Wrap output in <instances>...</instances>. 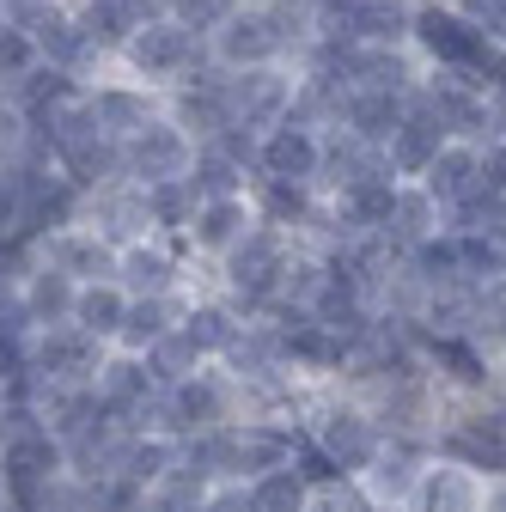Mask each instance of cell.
I'll use <instances>...</instances> for the list:
<instances>
[{
	"instance_id": "cell-1",
	"label": "cell",
	"mask_w": 506,
	"mask_h": 512,
	"mask_svg": "<svg viewBox=\"0 0 506 512\" xmlns=\"http://www.w3.org/2000/svg\"><path fill=\"white\" fill-rule=\"evenodd\" d=\"M287 263H293V232H287V226H269V220H250V226L238 232V244L220 250L226 305H232L238 317H269Z\"/></svg>"
},
{
	"instance_id": "cell-2",
	"label": "cell",
	"mask_w": 506,
	"mask_h": 512,
	"mask_svg": "<svg viewBox=\"0 0 506 512\" xmlns=\"http://www.w3.org/2000/svg\"><path fill=\"white\" fill-rule=\"evenodd\" d=\"M202 61H208V37H196L171 13H159V19H147V25H135L129 37H122V49L110 55V68H122L129 80H141V86H153L165 98L183 74H196Z\"/></svg>"
},
{
	"instance_id": "cell-3",
	"label": "cell",
	"mask_w": 506,
	"mask_h": 512,
	"mask_svg": "<svg viewBox=\"0 0 506 512\" xmlns=\"http://www.w3.org/2000/svg\"><path fill=\"white\" fill-rule=\"evenodd\" d=\"M208 61H214V68H226V74H238V68H263V61H287L269 7H257V0H238V7L208 31Z\"/></svg>"
},
{
	"instance_id": "cell-4",
	"label": "cell",
	"mask_w": 506,
	"mask_h": 512,
	"mask_svg": "<svg viewBox=\"0 0 506 512\" xmlns=\"http://www.w3.org/2000/svg\"><path fill=\"white\" fill-rule=\"evenodd\" d=\"M189 165H196V141L183 135V128L165 116H147L129 141H122V171H129L135 183H165V177H189Z\"/></svg>"
},
{
	"instance_id": "cell-5",
	"label": "cell",
	"mask_w": 506,
	"mask_h": 512,
	"mask_svg": "<svg viewBox=\"0 0 506 512\" xmlns=\"http://www.w3.org/2000/svg\"><path fill=\"white\" fill-rule=\"evenodd\" d=\"M165 403H171V439L202 433V427H226V421H238V378L196 366L189 378L165 384Z\"/></svg>"
},
{
	"instance_id": "cell-6",
	"label": "cell",
	"mask_w": 506,
	"mask_h": 512,
	"mask_svg": "<svg viewBox=\"0 0 506 512\" xmlns=\"http://www.w3.org/2000/svg\"><path fill=\"white\" fill-rule=\"evenodd\" d=\"M80 220H86L98 238H110L116 250H122V244H135V238H153L147 183H135V177H110V183L86 189V208H80Z\"/></svg>"
},
{
	"instance_id": "cell-7",
	"label": "cell",
	"mask_w": 506,
	"mask_h": 512,
	"mask_svg": "<svg viewBox=\"0 0 506 512\" xmlns=\"http://www.w3.org/2000/svg\"><path fill=\"white\" fill-rule=\"evenodd\" d=\"M293 80H299L293 61H263V68L226 74L232 122H244V128H275V122L287 116V104H293Z\"/></svg>"
},
{
	"instance_id": "cell-8",
	"label": "cell",
	"mask_w": 506,
	"mask_h": 512,
	"mask_svg": "<svg viewBox=\"0 0 506 512\" xmlns=\"http://www.w3.org/2000/svg\"><path fill=\"white\" fill-rule=\"evenodd\" d=\"M104 354H110V342L86 336L74 317H68V324H43L37 342H31V366H37L49 384H92L98 366H104Z\"/></svg>"
},
{
	"instance_id": "cell-9",
	"label": "cell",
	"mask_w": 506,
	"mask_h": 512,
	"mask_svg": "<svg viewBox=\"0 0 506 512\" xmlns=\"http://www.w3.org/2000/svg\"><path fill=\"white\" fill-rule=\"evenodd\" d=\"M86 110L98 116V128H104L110 141H129L147 116H159V92L141 86V80H129L122 68H98L86 80Z\"/></svg>"
},
{
	"instance_id": "cell-10",
	"label": "cell",
	"mask_w": 506,
	"mask_h": 512,
	"mask_svg": "<svg viewBox=\"0 0 506 512\" xmlns=\"http://www.w3.org/2000/svg\"><path fill=\"white\" fill-rule=\"evenodd\" d=\"M189 244L183 238H135V244H122L116 250V281L122 293H177L183 275H189Z\"/></svg>"
},
{
	"instance_id": "cell-11",
	"label": "cell",
	"mask_w": 506,
	"mask_h": 512,
	"mask_svg": "<svg viewBox=\"0 0 506 512\" xmlns=\"http://www.w3.org/2000/svg\"><path fill=\"white\" fill-rule=\"evenodd\" d=\"M311 439L324 445V458H330L342 476H360V470L378 458V445H385V427H378L366 409H348V403H336V409H324V415H318Z\"/></svg>"
},
{
	"instance_id": "cell-12",
	"label": "cell",
	"mask_w": 506,
	"mask_h": 512,
	"mask_svg": "<svg viewBox=\"0 0 506 512\" xmlns=\"http://www.w3.org/2000/svg\"><path fill=\"white\" fill-rule=\"evenodd\" d=\"M250 208L269 226L287 232H318L324 226V189L318 183H293V177H250Z\"/></svg>"
},
{
	"instance_id": "cell-13",
	"label": "cell",
	"mask_w": 506,
	"mask_h": 512,
	"mask_svg": "<svg viewBox=\"0 0 506 512\" xmlns=\"http://www.w3.org/2000/svg\"><path fill=\"white\" fill-rule=\"evenodd\" d=\"M43 263H55L61 275H74L80 287L86 281H116V244L98 238L86 220H74V226H61V232L43 238Z\"/></svg>"
},
{
	"instance_id": "cell-14",
	"label": "cell",
	"mask_w": 506,
	"mask_h": 512,
	"mask_svg": "<svg viewBox=\"0 0 506 512\" xmlns=\"http://www.w3.org/2000/svg\"><path fill=\"white\" fill-rule=\"evenodd\" d=\"M318 159H324V135H318V128H305V122H275V128H263L257 177L318 183Z\"/></svg>"
},
{
	"instance_id": "cell-15",
	"label": "cell",
	"mask_w": 506,
	"mask_h": 512,
	"mask_svg": "<svg viewBox=\"0 0 506 512\" xmlns=\"http://www.w3.org/2000/svg\"><path fill=\"white\" fill-rule=\"evenodd\" d=\"M92 391H98V403L122 421V415H135L153 391H165V384L153 378V366H147V354H129V348H110L104 354V366H98V378H92Z\"/></svg>"
},
{
	"instance_id": "cell-16",
	"label": "cell",
	"mask_w": 506,
	"mask_h": 512,
	"mask_svg": "<svg viewBox=\"0 0 506 512\" xmlns=\"http://www.w3.org/2000/svg\"><path fill=\"white\" fill-rule=\"evenodd\" d=\"M415 183L439 202V214L458 208V202H470L476 189H488V183H482V147H470V141H446V147L433 153V165H427Z\"/></svg>"
},
{
	"instance_id": "cell-17",
	"label": "cell",
	"mask_w": 506,
	"mask_h": 512,
	"mask_svg": "<svg viewBox=\"0 0 506 512\" xmlns=\"http://www.w3.org/2000/svg\"><path fill=\"white\" fill-rule=\"evenodd\" d=\"M409 512H482V476L464 470V464H427L403 500Z\"/></svg>"
},
{
	"instance_id": "cell-18",
	"label": "cell",
	"mask_w": 506,
	"mask_h": 512,
	"mask_svg": "<svg viewBox=\"0 0 506 512\" xmlns=\"http://www.w3.org/2000/svg\"><path fill=\"white\" fill-rule=\"evenodd\" d=\"M439 147H446V128H439L427 110H409V98H403V122L385 135V159H391L397 183H415V177L433 165Z\"/></svg>"
},
{
	"instance_id": "cell-19",
	"label": "cell",
	"mask_w": 506,
	"mask_h": 512,
	"mask_svg": "<svg viewBox=\"0 0 506 512\" xmlns=\"http://www.w3.org/2000/svg\"><path fill=\"white\" fill-rule=\"evenodd\" d=\"M257 220V208H250V196H208L196 208V220H189L183 244L196 250V256H220L226 244H238V232Z\"/></svg>"
},
{
	"instance_id": "cell-20",
	"label": "cell",
	"mask_w": 506,
	"mask_h": 512,
	"mask_svg": "<svg viewBox=\"0 0 506 512\" xmlns=\"http://www.w3.org/2000/svg\"><path fill=\"white\" fill-rule=\"evenodd\" d=\"M183 317V299L177 293H129V311H122V330L110 348H129V354H147L171 324Z\"/></svg>"
},
{
	"instance_id": "cell-21",
	"label": "cell",
	"mask_w": 506,
	"mask_h": 512,
	"mask_svg": "<svg viewBox=\"0 0 506 512\" xmlns=\"http://www.w3.org/2000/svg\"><path fill=\"white\" fill-rule=\"evenodd\" d=\"M74 293H80V281L61 275L55 263H43V256H37V269L19 281V305L31 311L37 330H43V324H68V317H74Z\"/></svg>"
},
{
	"instance_id": "cell-22",
	"label": "cell",
	"mask_w": 506,
	"mask_h": 512,
	"mask_svg": "<svg viewBox=\"0 0 506 512\" xmlns=\"http://www.w3.org/2000/svg\"><path fill=\"white\" fill-rule=\"evenodd\" d=\"M354 43H409L415 31V0H354L348 13H336Z\"/></svg>"
},
{
	"instance_id": "cell-23",
	"label": "cell",
	"mask_w": 506,
	"mask_h": 512,
	"mask_svg": "<svg viewBox=\"0 0 506 512\" xmlns=\"http://www.w3.org/2000/svg\"><path fill=\"white\" fill-rule=\"evenodd\" d=\"M403 98L409 92H372V86H354L348 98H342V128L348 135H360V141H372V147H385V135L403 122Z\"/></svg>"
},
{
	"instance_id": "cell-24",
	"label": "cell",
	"mask_w": 506,
	"mask_h": 512,
	"mask_svg": "<svg viewBox=\"0 0 506 512\" xmlns=\"http://www.w3.org/2000/svg\"><path fill=\"white\" fill-rule=\"evenodd\" d=\"M439 226H446V214H439V202L427 196L421 183H397V202H391V220H385V232H391V244H421V238H433Z\"/></svg>"
},
{
	"instance_id": "cell-25",
	"label": "cell",
	"mask_w": 506,
	"mask_h": 512,
	"mask_svg": "<svg viewBox=\"0 0 506 512\" xmlns=\"http://www.w3.org/2000/svg\"><path fill=\"white\" fill-rule=\"evenodd\" d=\"M122 311H129V293H122V281H86L74 293V324L98 342H116L122 330Z\"/></svg>"
},
{
	"instance_id": "cell-26",
	"label": "cell",
	"mask_w": 506,
	"mask_h": 512,
	"mask_svg": "<svg viewBox=\"0 0 506 512\" xmlns=\"http://www.w3.org/2000/svg\"><path fill=\"white\" fill-rule=\"evenodd\" d=\"M177 324L189 330V342H196L208 360H220V354H226V342L238 336V324H244V317H238L226 299H189Z\"/></svg>"
},
{
	"instance_id": "cell-27",
	"label": "cell",
	"mask_w": 506,
	"mask_h": 512,
	"mask_svg": "<svg viewBox=\"0 0 506 512\" xmlns=\"http://www.w3.org/2000/svg\"><path fill=\"white\" fill-rule=\"evenodd\" d=\"M202 196H196V183L189 177H165V183H147V214H153V232L159 238H183L189 220H196Z\"/></svg>"
},
{
	"instance_id": "cell-28",
	"label": "cell",
	"mask_w": 506,
	"mask_h": 512,
	"mask_svg": "<svg viewBox=\"0 0 506 512\" xmlns=\"http://www.w3.org/2000/svg\"><path fill=\"white\" fill-rule=\"evenodd\" d=\"M250 177L257 171H244L232 153H220L214 141H202L196 147V165H189V183H196V196L208 202V196H250Z\"/></svg>"
},
{
	"instance_id": "cell-29",
	"label": "cell",
	"mask_w": 506,
	"mask_h": 512,
	"mask_svg": "<svg viewBox=\"0 0 506 512\" xmlns=\"http://www.w3.org/2000/svg\"><path fill=\"white\" fill-rule=\"evenodd\" d=\"M250 500H257V512H311V482L293 464H281V470L250 476Z\"/></svg>"
},
{
	"instance_id": "cell-30",
	"label": "cell",
	"mask_w": 506,
	"mask_h": 512,
	"mask_svg": "<svg viewBox=\"0 0 506 512\" xmlns=\"http://www.w3.org/2000/svg\"><path fill=\"white\" fill-rule=\"evenodd\" d=\"M37 61H43L37 37H31L25 25H13V19H0V98H13Z\"/></svg>"
},
{
	"instance_id": "cell-31",
	"label": "cell",
	"mask_w": 506,
	"mask_h": 512,
	"mask_svg": "<svg viewBox=\"0 0 506 512\" xmlns=\"http://www.w3.org/2000/svg\"><path fill=\"white\" fill-rule=\"evenodd\" d=\"M147 366H153V378H159V384H177V378H189L196 366H208V354L189 342V330H183V324H171V330L147 348Z\"/></svg>"
},
{
	"instance_id": "cell-32",
	"label": "cell",
	"mask_w": 506,
	"mask_h": 512,
	"mask_svg": "<svg viewBox=\"0 0 506 512\" xmlns=\"http://www.w3.org/2000/svg\"><path fill=\"white\" fill-rule=\"evenodd\" d=\"M311 512H391V506L372 500V488L360 476H336L324 488H311Z\"/></svg>"
},
{
	"instance_id": "cell-33",
	"label": "cell",
	"mask_w": 506,
	"mask_h": 512,
	"mask_svg": "<svg viewBox=\"0 0 506 512\" xmlns=\"http://www.w3.org/2000/svg\"><path fill=\"white\" fill-rule=\"evenodd\" d=\"M147 506V488L129 482V476H104L92 482V512H141Z\"/></svg>"
},
{
	"instance_id": "cell-34",
	"label": "cell",
	"mask_w": 506,
	"mask_h": 512,
	"mask_svg": "<svg viewBox=\"0 0 506 512\" xmlns=\"http://www.w3.org/2000/svg\"><path fill=\"white\" fill-rule=\"evenodd\" d=\"M232 7H238V0H171V19H177V25H189L196 37H208Z\"/></svg>"
},
{
	"instance_id": "cell-35",
	"label": "cell",
	"mask_w": 506,
	"mask_h": 512,
	"mask_svg": "<svg viewBox=\"0 0 506 512\" xmlns=\"http://www.w3.org/2000/svg\"><path fill=\"white\" fill-rule=\"evenodd\" d=\"M196 512H257V500H250V482H214Z\"/></svg>"
},
{
	"instance_id": "cell-36",
	"label": "cell",
	"mask_w": 506,
	"mask_h": 512,
	"mask_svg": "<svg viewBox=\"0 0 506 512\" xmlns=\"http://www.w3.org/2000/svg\"><path fill=\"white\" fill-rule=\"evenodd\" d=\"M19 214H25V183L13 165H0V238L19 232Z\"/></svg>"
},
{
	"instance_id": "cell-37",
	"label": "cell",
	"mask_w": 506,
	"mask_h": 512,
	"mask_svg": "<svg viewBox=\"0 0 506 512\" xmlns=\"http://www.w3.org/2000/svg\"><path fill=\"white\" fill-rule=\"evenodd\" d=\"M482 183L488 189H506V135L482 147Z\"/></svg>"
},
{
	"instance_id": "cell-38",
	"label": "cell",
	"mask_w": 506,
	"mask_h": 512,
	"mask_svg": "<svg viewBox=\"0 0 506 512\" xmlns=\"http://www.w3.org/2000/svg\"><path fill=\"white\" fill-rule=\"evenodd\" d=\"M482 512H506V476H488L482 482Z\"/></svg>"
},
{
	"instance_id": "cell-39",
	"label": "cell",
	"mask_w": 506,
	"mask_h": 512,
	"mask_svg": "<svg viewBox=\"0 0 506 512\" xmlns=\"http://www.w3.org/2000/svg\"><path fill=\"white\" fill-rule=\"evenodd\" d=\"M488 415H494V421H500V433H506V403H500V409H488Z\"/></svg>"
},
{
	"instance_id": "cell-40",
	"label": "cell",
	"mask_w": 506,
	"mask_h": 512,
	"mask_svg": "<svg viewBox=\"0 0 506 512\" xmlns=\"http://www.w3.org/2000/svg\"><path fill=\"white\" fill-rule=\"evenodd\" d=\"M7 7H13V0H0V13H7Z\"/></svg>"
},
{
	"instance_id": "cell-41",
	"label": "cell",
	"mask_w": 506,
	"mask_h": 512,
	"mask_svg": "<svg viewBox=\"0 0 506 512\" xmlns=\"http://www.w3.org/2000/svg\"><path fill=\"white\" fill-rule=\"evenodd\" d=\"M0 512H13V506H7V500H0Z\"/></svg>"
},
{
	"instance_id": "cell-42",
	"label": "cell",
	"mask_w": 506,
	"mask_h": 512,
	"mask_svg": "<svg viewBox=\"0 0 506 512\" xmlns=\"http://www.w3.org/2000/svg\"><path fill=\"white\" fill-rule=\"evenodd\" d=\"M500 348H506V342H500Z\"/></svg>"
}]
</instances>
